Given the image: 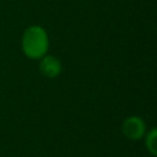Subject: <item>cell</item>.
Wrapping results in <instances>:
<instances>
[{"label": "cell", "instance_id": "obj_1", "mask_svg": "<svg viewBox=\"0 0 157 157\" xmlns=\"http://www.w3.org/2000/svg\"><path fill=\"white\" fill-rule=\"evenodd\" d=\"M22 53L32 60H39L48 54L49 37L44 27L32 25L25 29L21 37Z\"/></svg>", "mask_w": 157, "mask_h": 157}, {"label": "cell", "instance_id": "obj_2", "mask_svg": "<svg viewBox=\"0 0 157 157\" xmlns=\"http://www.w3.org/2000/svg\"><path fill=\"white\" fill-rule=\"evenodd\" d=\"M146 131H147V128H146L145 120L137 115H130L125 118L121 123V132L129 140H132V141L141 140L144 139Z\"/></svg>", "mask_w": 157, "mask_h": 157}, {"label": "cell", "instance_id": "obj_3", "mask_svg": "<svg viewBox=\"0 0 157 157\" xmlns=\"http://www.w3.org/2000/svg\"><path fill=\"white\" fill-rule=\"evenodd\" d=\"M39 71L43 76L48 78H55L61 74L63 64L59 58L47 54L42 59H39Z\"/></svg>", "mask_w": 157, "mask_h": 157}, {"label": "cell", "instance_id": "obj_4", "mask_svg": "<svg viewBox=\"0 0 157 157\" xmlns=\"http://www.w3.org/2000/svg\"><path fill=\"white\" fill-rule=\"evenodd\" d=\"M144 140L146 150L152 156L157 157V126H153L150 130H147L144 136Z\"/></svg>", "mask_w": 157, "mask_h": 157}]
</instances>
